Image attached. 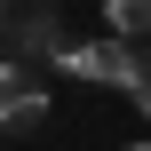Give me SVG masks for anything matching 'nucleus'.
I'll return each instance as SVG.
<instances>
[{
  "instance_id": "0eeeda50",
  "label": "nucleus",
  "mask_w": 151,
  "mask_h": 151,
  "mask_svg": "<svg viewBox=\"0 0 151 151\" xmlns=\"http://www.w3.org/2000/svg\"><path fill=\"white\" fill-rule=\"evenodd\" d=\"M111 151H151V143H111Z\"/></svg>"
},
{
  "instance_id": "39448f33",
  "label": "nucleus",
  "mask_w": 151,
  "mask_h": 151,
  "mask_svg": "<svg viewBox=\"0 0 151 151\" xmlns=\"http://www.w3.org/2000/svg\"><path fill=\"white\" fill-rule=\"evenodd\" d=\"M127 96H135V111L151 119V56H143V72H135V88H127Z\"/></svg>"
},
{
  "instance_id": "7ed1b4c3",
  "label": "nucleus",
  "mask_w": 151,
  "mask_h": 151,
  "mask_svg": "<svg viewBox=\"0 0 151 151\" xmlns=\"http://www.w3.org/2000/svg\"><path fill=\"white\" fill-rule=\"evenodd\" d=\"M64 48H72V40H64V16H56L48 0H40V8H16V16H8V56H24V64H40V72H48Z\"/></svg>"
},
{
  "instance_id": "f257e3e1",
  "label": "nucleus",
  "mask_w": 151,
  "mask_h": 151,
  "mask_svg": "<svg viewBox=\"0 0 151 151\" xmlns=\"http://www.w3.org/2000/svg\"><path fill=\"white\" fill-rule=\"evenodd\" d=\"M56 72H72V80H96V88H135L143 56H135V40L104 32V40H72V48L56 56Z\"/></svg>"
},
{
  "instance_id": "20e7f679",
  "label": "nucleus",
  "mask_w": 151,
  "mask_h": 151,
  "mask_svg": "<svg viewBox=\"0 0 151 151\" xmlns=\"http://www.w3.org/2000/svg\"><path fill=\"white\" fill-rule=\"evenodd\" d=\"M104 32L143 40V32H151V0H104Z\"/></svg>"
},
{
  "instance_id": "f03ea898",
  "label": "nucleus",
  "mask_w": 151,
  "mask_h": 151,
  "mask_svg": "<svg viewBox=\"0 0 151 151\" xmlns=\"http://www.w3.org/2000/svg\"><path fill=\"white\" fill-rule=\"evenodd\" d=\"M40 119H48V72L8 56L0 64V135H32Z\"/></svg>"
},
{
  "instance_id": "423d86ee",
  "label": "nucleus",
  "mask_w": 151,
  "mask_h": 151,
  "mask_svg": "<svg viewBox=\"0 0 151 151\" xmlns=\"http://www.w3.org/2000/svg\"><path fill=\"white\" fill-rule=\"evenodd\" d=\"M8 16H16V0H0V32H8Z\"/></svg>"
}]
</instances>
